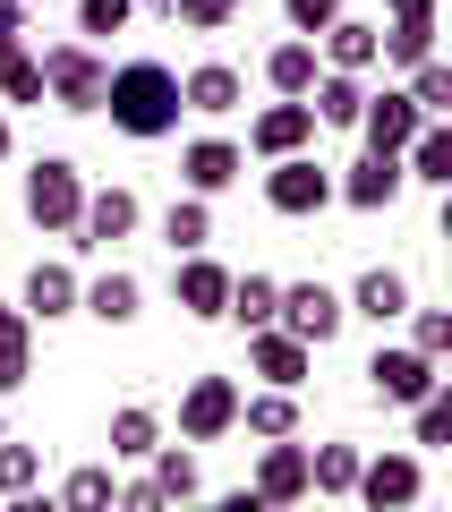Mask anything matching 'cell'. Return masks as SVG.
Listing matches in <instances>:
<instances>
[{
    "mask_svg": "<svg viewBox=\"0 0 452 512\" xmlns=\"http://www.w3.org/2000/svg\"><path fill=\"white\" fill-rule=\"evenodd\" d=\"M239 427V384L231 376H188L180 393V444H222Z\"/></svg>",
    "mask_w": 452,
    "mask_h": 512,
    "instance_id": "7",
    "label": "cell"
},
{
    "mask_svg": "<svg viewBox=\"0 0 452 512\" xmlns=\"http://www.w3.org/2000/svg\"><path fill=\"white\" fill-rule=\"evenodd\" d=\"M18 308L35 316V325H60V316H77V265H60V256H35V265H26Z\"/></svg>",
    "mask_w": 452,
    "mask_h": 512,
    "instance_id": "18",
    "label": "cell"
},
{
    "mask_svg": "<svg viewBox=\"0 0 452 512\" xmlns=\"http://www.w3.org/2000/svg\"><path fill=\"white\" fill-rule=\"evenodd\" d=\"M308 367H316V350L299 342V333H282V325H256V333H248V376L299 393V384H308Z\"/></svg>",
    "mask_w": 452,
    "mask_h": 512,
    "instance_id": "12",
    "label": "cell"
},
{
    "mask_svg": "<svg viewBox=\"0 0 452 512\" xmlns=\"http://www.w3.org/2000/svg\"><path fill=\"white\" fill-rule=\"evenodd\" d=\"M418 120H427V111H418L401 86H384V94H367V103H359V137H367L376 154H401V146L418 137Z\"/></svg>",
    "mask_w": 452,
    "mask_h": 512,
    "instance_id": "16",
    "label": "cell"
},
{
    "mask_svg": "<svg viewBox=\"0 0 452 512\" xmlns=\"http://www.w3.org/2000/svg\"><path fill=\"white\" fill-rule=\"evenodd\" d=\"M239 427H248L256 444H265V436H299V393H282V384L239 393Z\"/></svg>",
    "mask_w": 452,
    "mask_h": 512,
    "instance_id": "25",
    "label": "cell"
},
{
    "mask_svg": "<svg viewBox=\"0 0 452 512\" xmlns=\"http://www.w3.org/2000/svg\"><path fill=\"white\" fill-rule=\"evenodd\" d=\"M239 9H248V0H171L163 18H180V26H188V35H222V26H231V18H239Z\"/></svg>",
    "mask_w": 452,
    "mask_h": 512,
    "instance_id": "37",
    "label": "cell"
},
{
    "mask_svg": "<svg viewBox=\"0 0 452 512\" xmlns=\"http://www.w3.org/2000/svg\"><path fill=\"white\" fill-rule=\"evenodd\" d=\"M401 94H410V103L418 111H427V120H444V111H452V69H444V60H418V69H410V86H401Z\"/></svg>",
    "mask_w": 452,
    "mask_h": 512,
    "instance_id": "34",
    "label": "cell"
},
{
    "mask_svg": "<svg viewBox=\"0 0 452 512\" xmlns=\"http://www.w3.org/2000/svg\"><path fill=\"white\" fill-rule=\"evenodd\" d=\"M316 60H325V69L367 77V69H376V26H367V18H350V9H333V26L316 35Z\"/></svg>",
    "mask_w": 452,
    "mask_h": 512,
    "instance_id": "21",
    "label": "cell"
},
{
    "mask_svg": "<svg viewBox=\"0 0 452 512\" xmlns=\"http://www.w3.org/2000/svg\"><path fill=\"white\" fill-rule=\"evenodd\" d=\"M9 146H18V128H9V103H0V163H9Z\"/></svg>",
    "mask_w": 452,
    "mask_h": 512,
    "instance_id": "44",
    "label": "cell"
},
{
    "mask_svg": "<svg viewBox=\"0 0 452 512\" xmlns=\"http://www.w3.org/2000/svg\"><path fill=\"white\" fill-rule=\"evenodd\" d=\"M103 111H111L120 137H137V146L171 137V128H180V69H163V60H120V69L103 77Z\"/></svg>",
    "mask_w": 452,
    "mask_h": 512,
    "instance_id": "1",
    "label": "cell"
},
{
    "mask_svg": "<svg viewBox=\"0 0 452 512\" xmlns=\"http://www.w3.org/2000/svg\"><path fill=\"white\" fill-rule=\"evenodd\" d=\"M359 487V444H316L308 453V495H350Z\"/></svg>",
    "mask_w": 452,
    "mask_h": 512,
    "instance_id": "30",
    "label": "cell"
},
{
    "mask_svg": "<svg viewBox=\"0 0 452 512\" xmlns=\"http://www.w3.org/2000/svg\"><path fill=\"white\" fill-rule=\"evenodd\" d=\"M299 146H316V111H308V94H273L265 111L248 120V154H299Z\"/></svg>",
    "mask_w": 452,
    "mask_h": 512,
    "instance_id": "10",
    "label": "cell"
},
{
    "mask_svg": "<svg viewBox=\"0 0 452 512\" xmlns=\"http://www.w3.org/2000/svg\"><path fill=\"white\" fill-rule=\"evenodd\" d=\"M359 103H367V77H350V69H316V86H308L316 128H359Z\"/></svg>",
    "mask_w": 452,
    "mask_h": 512,
    "instance_id": "22",
    "label": "cell"
},
{
    "mask_svg": "<svg viewBox=\"0 0 452 512\" xmlns=\"http://www.w3.org/2000/svg\"><path fill=\"white\" fill-rule=\"evenodd\" d=\"M26 52V0H0V60Z\"/></svg>",
    "mask_w": 452,
    "mask_h": 512,
    "instance_id": "42",
    "label": "cell"
},
{
    "mask_svg": "<svg viewBox=\"0 0 452 512\" xmlns=\"http://www.w3.org/2000/svg\"><path fill=\"white\" fill-rule=\"evenodd\" d=\"M410 444L418 453H444L452 444V384H435L427 402H410Z\"/></svg>",
    "mask_w": 452,
    "mask_h": 512,
    "instance_id": "32",
    "label": "cell"
},
{
    "mask_svg": "<svg viewBox=\"0 0 452 512\" xmlns=\"http://www.w3.org/2000/svg\"><path fill=\"white\" fill-rule=\"evenodd\" d=\"M418 487H427V470H418V453H376V461L359 453V487H350V495L384 512V504H418Z\"/></svg>",
    "mask_w": 452,
    "mask_h": 512,
    "instance_id": "15",
    "label": "cell"
},
{
    "mask_svg": "<svg viewBox=\"0 0 452 512\" xmlns=\"http://www.w3.org/2000/svg\"><path fill=\"white\" fill-rule=\"evenodd\" d=\"M265 205H273L282 222H308V214H325V205H333V171L316 163L308 146H299V154H273V171H265Z\"/></svg>",
    "mask_w": 452,
    "mask_h": 512,
    "instance_id": "4",
    "label": "cell"
},
{
    "mask_svg": "<svg viewBox=\"0 0 452 512\" xmlns=\"http://www.w3.org/2000/svg\"><path fill=\"white\" fill-rule=\"evenodd\" d=\"M401 188H410V171H401V154H376V146H367L359 163H350L342 180H333V197H342L350 214H393V205H401Z\"/></svg>",
    "mask_w": 452,
    "mask_h": 512,
    "instance_id": "9",
    "label": "cell"
},
{
    "mask_svg": "<svg viewBox=\"0 0 452 512\" xmlns=\"http://www.w3.org/2000/svg\"><path fill=\"white\" fill-rule=\"evenodd\" d=\"M342 308L367 316V325H401V316H410V274H401V265H367L342 291Z\"/></svg>",
    "mask_w": 452,
    "mask_h": 512,
    "instance_id": "17",
    "label": "cell"
},
{
    "mask_svg": "<svg viewBox=\"0 0 452 512\" xmlns=\"http://www.w3.org/2000/svg\"><path fill=\"white\" fill-rule=\"evenodd\" d=\"M0 103H43V60L35 52H9V60H0Z\"/></svg>",
    "mask_w": 452,
    "mask_h": 512,
    "instance_id": "38",
    "label": "cell"
},
{
    "mask_svg": "<svg viewBox=\"0 0 452 512\" xmlns=\"http://www.w3.org/2000/svg\"><path fill=\"white\" fill-rule=\"evenodd\" d=\"M316 69H325V60H316L308 35H290V43H273V52H265V86H273V94H308Z\"/></svg>",
    "mask_w": 452,
    "mask_h": 512,
    "instance_id": "26",
    "label": "cell"
},
{
    "mask_svg": "<svg viewBox=\"0 0 452 512\" xmlns=\"http://www.w3.org/2000/svg\"><path fill=\"white\" fill-rule=\"evenodd\" d=\"M0 436H9V410H0Z\"/></svg>",
    "mask_w": 452,
    "mask_h": 512,
    "instance_id": "46",
    "label": "cell"
},
{
    "mask_svg": "<svg viewBox=\"0 0 452 512\" xmlns=\"http://www.w3.org/2000/svg\"><path fill=\"white\" fill-rule=\"evenodd\" d=\"M18 205H26L35 231H60V239H69V231H77V205H86V171H77L69 154H35V163H26Z\"/></svg>",
    "mask_w": 452,
    "mask_h": 512,
    "instance_id": "2",
    "label": "cell"
},
{
    "mask_svg": "<svg viewBox=\"0 0 452 512\" xmlns=\"http://www.w3.org/2000/svg\"><path fill=\"white\" fill-rule=\"evenodd\" d=\"M248 103V77L231 69V60H197V69L180 77V111H197V120H222V111Z\"/></svg>",
    "mask_w": 452,
    "mask_h": 512,
    "instance_id": "19",
    "label": "cell"
},
{
    "mask_svg": "<svg viewBox=\"0 0 452 512\" xmlns=\"http://www.w3.org/2000/svg\"><path fill=\"white\" fill-rule=\"evenodd\" d=\"M163 239H171V256L205 248V239H214V205H205V197H171L163 205Z\"/></svg>",
    "mask_w": 452,
    "mask_h": 512,
    "instance_id": "31",
    "label": "cell"
},
{
    "mask_svg": "<svg viewBox=\"0 0 452 512\" xmlns=\"http://www.w3.org/2000/svg\"><path fill=\"white\" fill-rule=\"evenodd\" d=\"M137 9H171V0H137Z\"/></svg>",
    "mask_w": 452,
    "mask_h": 512,
    "instance_id": "45",
    "label": "cell"
},
{
    "mask_svg": "<svg viewBox=\"0 0 452 512\" xmlns=\"http://www.w3.org/2000/svg\"><path fill=\"white\" fill-rule=\"evenodd\" d=\"M154 444H163V419H154V410H145V402L111 410V461H145V453H154Z\"/></svg>",
    "mask_w": 452,
    "mask_h": 512,
    "instance_id": "29",
    "label": "cell"
},
{
    "mask_svg": "<svg viewBox=\"0 0 452 512\" xmlns=\"http://www.w3.org/2000/svg\"><path fill=\"white\" fill-rule=\"evenodd\" d=\"M401 325H410V350L452 359V308H418V299H410V316H401Z\"/></svg>",
    "mask_w": 452,
    "mask_h": 512,
    "instance_id": "36",
    "label": "cell"
},
{
    "mask_svg": "<svg viewBox=\"0 0 452 512\" xmlns=\"http://www.w3.org/2000/svg\"><path fill=\"white\" fill-rule=\"evenodd\" d=\"M384 18H393V26H427L435 0H384Z\"/></svg>",
    "mask_w": 452,
    "mask_h": 512,
    "instance_id": "43",
    "label": "cell"
},
{
    "mask_svg": "<svg viewBox=\"0 0 452 512\" xmlns=\"http://www.w3.org/2000/svg\"><path fill=\"white\" fill-rule=\"evenodd\" d=\"M333 9H342V0H282V18H290V35H325V26H333Z\"/></svg>",
    "mask_w": 452,
    "mask_h": 512,
    "instance_id": "40",
    "label": "cell"
},
{
    "mask_svg": "<svg viewBox=\"0 0 452 512\" xmlns=\"http://www.w3.org/2000/svg\"><path fill=\"white\" fill-rule=\"evenodd\" d=\"M239 171H248V146H231V137H188V146H180V180H188V197H222Z\"/></svg>",
    "mask_w": 452,
    "mask_h": 512,
    "instance_id": "13",
    "label": "cell"
},
{
    "mask_svg": "<svg viewBox=\"0 0 452 512\" xmlns=\"http://www.w3.org/2000/svg\"><path fill=\"white\" fill-rule=\"evenodd\" d=\"M128 18H137V0H77V35H86V43L94 35H120Z\"/></svg>",
    "mask_w": 452,
    "mask_h": 512,
    "instance_id": "39",
    "label": "cell"
},
{
    "mask_svg": "<svg viewBox=\"0 0 452 512\" xmlns=\"http://www.w3.org/2000/svg\"><path fill=\"white\" fill-rule=\"evenodd\" d=\"M145 478L163 487V504H188V495L205 487V470H197V453H188V444H154V453H145Z\"/></svg>",
    "mask_w": 452,
    "mask_h": 512,
    "instance_id": "27",
    "label": "cell"
},
{
    "mask_svg": "<svg viewBox=\"0 0 452 512\" xmlns=\"http://www.w3.org/2000/svg\"><path fill=\"white\" fill-rule=\"evenodd\" d=\"M26 376H35V316L0 299V402H9Z\"/></svg>",
    "mask_w": 452,
    "mask_h": 512,
    "instance_id": "23",
    "label": "cell"
},
{
    "mask_svg": "<svg viewBox=\"0 0 452 512\" xmlns=\"http://www.w3.org/2000/svg\"><path fill=\"white\" fill-rule=\"evenodd\" d=\"M401 171L418 188H452V128L444 120H418V137L401 146Z\"/></svg>",
    "mask_w": 452,
    "mask_h": 512,
    "instance_id": "24",
    "label": "cell"
},
{
    "mask_svg": "<svg viewBox=\"0 0 452 512\" xmlns=\"http://www.w3.org/2000/svg\"><path fill=\"white\" fill-rule=\"evenodd\" d=\"M435 384H444V359H427V350H410V342H384L376 359H367V393H376V402H393V410L427 402Z\"/></svg>",
    "mask_w": 452,
    "mask_h": 512,
    "instance_id": "5",
    "label": "cell"
},
{
    "mask_svg": "<svg viewBox=\"0 0 452 512\" xmlns=\"http://www.w3.org/2000/svg\"><path fill=\"white\" fill-rule=\"evenodd\" d=\"M111 487H120V478H111L103 461H86V470L60 478V504H69V512H103V504H111Z\"/></svg>",
    "mask_w": 452,
    "mask_h": 512,
    "instance_id": "35",
    "label": "cell"
},
{
    "mask_svg": "<svg viewBox=\"0 0 452 512\" xmlns=\"http://www.w3.org/2000/svg\"><path fill=\"white\" fill-rule=\"evenodd\" d=\"M137 222H145L137 188H86V205H77V231H69V248H120V239H137Z\"/></svg>",
    "mask_w": 452,
    "mask_h": 512,
    "instance_id": "8",
    "label": "cell"
},
{
    "mask_svg": "<svg viewBox=\"0 0 452 512\" xmlns=\"http://www.w3.org/2000/svg\"><path fill=\"white\" fill-rule=\"evenodd\" d=\"M43 103L52 111H103V52L94 43H43Z\"/></svg>",
    "mask_w": 452,
    "mask_h": 512,
    "instance_id": "3",
    "label": "cell"
},
{
    "mask_svg": "<svg viewBox=\"0 0 452 512\" xmlns=\"http://www.w3.org/2000/svg\"><path fill=\"white\" fill-rule=\"evenodd\" d=\"M111 504H128V512H163V487H154V478H120V487H111Z\"/></svg>",
    "mask_w": 452,
    "mask_h": 512,
    "instance_id": "41",
    "label": "cell"
},
{
    "mask_svg": "<svg viewBox=\"0 0 452 512\" xmlns=\"http://www.w3.org/2000/svg\"><path fill=\"white\" fill-rule=\"evenodd\" d=\"M265 504H308V444L290 436H265V453H256V478H248Z\"/></svg>",
    "mask_w": 452,
    "mask_h": 512,
    "instance_id": "14",
    "label": "cell"
},
{
    "mask_svg": "<svg viewBox=\"0 0 452 512\" xmlns=\"http://www.w3.org/2000/svg\"><path fill=\"white\" fill-rule=\"evenodd\" d=\"M273 325L299 333L308 350H325L333 333L350 325V308H342V291H333V282H282V299H273Z\"/></svg>",
    "mask_w": 452,
    "mask_h": 512,
    "instance_id": "6",
    "label": "cell"
},
{
    "mask_svg": "<svg viewBox=\"0 0 452 512\" xmlns=\"http://www.w3.org/2000/svg\"><path fill=\"white\" fill-rule=\"evenodd\" d=\"M171 299H180V316H197V325H222V299H231V265H214L205 248L180 256V274H171Z\"/></svg>",
    "mask_w": 452,
    "mask_h": 512,
    "instance_id": "11",
    "label": "cell"
},
{
    "mask_svg": "<svg viewBox=\"0 0 452 512\" xmlns=\"http://www.w3.org/2000/svg\"><path fill=\"white\" fill-rule=\"evenodd\" d=\"M137 308H145V282L137 274H94V282H77V316H94V325H137Z\"/></svg>",
    "mask_w": 452,
    "mask_h": 512,
    "instance_id": "20",
    "label": "cell"
},
{
    "mask_svg": "<svg viewBox=\"0 0 452 512\" xmlns=\"http://www.w3.org/2000/svg\"><path fill=\"white\" fill-rule=\"evenodd\" d=\"M35 487H43V453H35V444H18V436H0V495L26 504Z\"/></svg>",
    "mask_w": 452,
    "mask_h": 512,
    "instance_id": "33",
    "label": "cell"
},
{
    "mask_svg": "<svg viewBox=\"0 0 452 512\" xmlns=\"http://www.w3.org/2000/svg\"><path fill=\"white\" fill-rule=\"evenodd\" d=\"M273 299H282V282H273V274H231V299H222V316H231L239 333H256V325H273Z\"/></svg>",
    "mask_w": 452,
    "mask_h": 512,
    "instance_id": "28",
    "label": "cell"
}]
</instances>
